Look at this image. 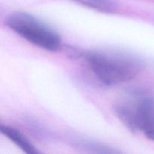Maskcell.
<instances>
[{"label": "cell", "instance_id": "1", "mask_svg": "<svg viewBox=\"0 0 154 154\" xmlns=\"http://www.w3.org/2000/svg\"><path fill=\"white\" fill-rule=\"evenodd\" d=\"M96 78L107 86L132 81L143 69V63L129 54L119 51H94L81 54Z\"/></svg>", "mask_w": 154, "mask_h": 154}, {"label": "cell", "instance_id": "2", "mask_svg": "<svg viewBox=\"0 0 154 154\" xmlns=\"http://www.w3.org/2000/svg\"><path fill=\"white\" fill-rule=\"evenodd\" d=\"M114 111L129 131L154 141V95L141 90L128 92L116 102Z\"/></svg>", "mask_w": 154, "mask_h": 154}, {"label": "cell", "instance_id": "4", "mask_svg": "<svg viewBox=\"0 0 154 154\" xmlns=\"http://www.w3.org/2000/svg\"><path fill=\"white\" fill-rule=\"evenodd\" d=\"M0 132L11 141L16 144L20 150L27 154H38L40 152L33 145L31 141L21 132L10 126L2 124Z\"/></svg>", "mask_w": 154, "mask_h": 154}, {"label": "cell", "instance_id": "3", "mask_svg": "<svg viewBox=\"0 0 154 154\" xmlns=\"http://www.w3.org/2000/svg\"><path fill=\"white\" fill-rule=\"evenodd\" d=\"M5 25L26 42L47 51H57L62 47V38L58 32L38 18L26 12L9 14Z\"/></svg>", "mask_w": 154, "mask_h": 154}, {"label": "cell", "instance_id": "5", "mask_svg": "<svg viewBox=\"0 0 154 154\" xmlns=\"http://www.w3.org/2000/svg\"><path fill=\"white\" fill-rule=\"evenodd\" d=\"M77 3L90 8L105 13H114L117 5L114 0H74Z\"/></svg>", "mask_w": 154, "mask_h": 154}]
</instances>
